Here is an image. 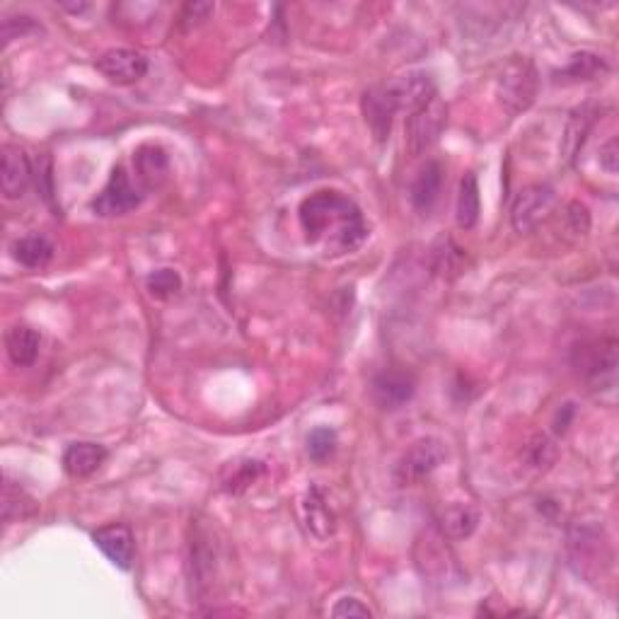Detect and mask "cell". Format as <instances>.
Masks as SVG:
<instances>
[{"label":"cell","mask_w":619,"mask_h":619,"mask_svg":"<svg viewBox=\"0 0 619 619\" xmlns=\"http://www.w3.org/2000/svg\"><path fill=\"white\" fill-rule=\"evenodd\" d=\"M300 228L310 245H325L334 254L354 252L368 237L361 208L332 189L315 192L300 204Z\"/></svg>","instance_id":"6da1fadb"},{"label":"cell","mask_w":619,"mask_h":619,"mask_svg":"<svg viewBox=\"0 0 619 619\" xmlns=\"http://www.w3.org/2000/svg\"><path fill=\"white\" fill-rule=\"evenodd\" d=\"M540 75L528 56H511L496 75V97L508 114H523L535 104Z\"/></svg>","instance_id":"7a4b0ae2"},{"label":"cell","mask_w":619,"mask_h":619,"mask_svg":"<svg viewBox=\"0 0 619 619\" xmlns=\"http://www.w3.org/2000/svg\"><path fill=\"white\" fill-rule=\"evenodd\" d=\"M569 559L578 576L595 581L610 569L612 552L600 525L583 523L569 532Z\"/></svg>","instance_id":"3957f363"},{"label":"cell","mask_w":619,"mask_h":619,"mask_svg":"<svg viewBox=\"0 0 619 619\" xmlns=\"http://www.w3.org/2000/svg\"><path fill=\"white\" fill-rule=\"evenodd\" d=\"M571 366L590 385H612L617 370V339L600 337L581 341L574 346Z\"/></svg>","instance_id":"277c9868"},{"label":"cell","mask_w":619,"mask_h":619,"mask_svg":"<svg viewBox=\"0 0 619 619\" xmlns=\"http://www.w3.org/2000/svg\"><path fill=\"white\" fill-rule=\"evenodd\" d=\"M445 124H448V107H445V102L438 95L421 109H416L414 114H409L407 126H404L409 153L419 158L426 150L436 146Z\"/></svg>","instance_id":"5b68a950"},{"label":"cell","mask_w":619,"mask_h":619,"mask_svg":"<svg viewBox=\"0 0 619 619\" xmlns=\"http://www.w3.org/2000/svg\"><path fill=\"white\" fill-rule=\"evenodd\" d=\"M448 455L443 441L438 438H419L412 443V448L399 457L395 467V479L399 487H414V484L424 482L431 472L441 467V462Z\"/></svg>","instance_id":"8992f818"},{"label":"cell","mask_w":619,"mask_h":619,"mask_svg":"<svg viewBox=\"0 0 619 619\" xmlns=\"http://www.w3.org/2000/svg\"><path fill=\"white\" fill-rule=\"evenodd\" d=\"M385 88L390 92L397 112H407V117L438 95L436 80L426 71H407L402 75H395V78L387 80Z\"/></svg>","instance_id":"52a82bcc"},{"label":"cell","mask_w":619,"mask_h":619,"mask_svg":"<svg viewBox=\"0 0 619 619\" xmlns=\"http://www.w3.org/2000/svg\"><path fill=\"white\" fill-rule=\"evenodd\" d=\"M554 201V189L547 187V184H532V187H525L523 192L516 196L511 208V223L516 228V233H530L540 225L545 218L552 213Z\"/></svg>","instance_id":"ba28073f"},{"label":"cell","mask_w":619,"mask_h":619,"mask_svg":"<svg viewBox=\"0 0 619 619\" xmlns=\"http://www.w3.org/2000/svg\"><path fill=\"white\" fill-rule=\"evenodd\" d=\"M141 204V194L136 192V187L131 184L129 175L121 165H117L112 170V177H109L107 187L102 189V194H97V199L92 201V211L102 218H112V216H124Z\"/></svg>","instance_id":"9c48e42d"},{"label":"cell","mask_w":619,"mask_h":619,"mask_svg":"<svg viewBox=\"0 0 619 619\" xmlns=\"http://www.w3.org/2000/svg\"><path fill=\"white\" fill-rule=\"evenodd\" d=\"M34 177L32 163L20 146L5 143L0 150V189L5 199H22Z\"/></svg>","instance_id":"30bf717a"},{"label":"cell","mask_w":619,"mask_h":619,"mask_svg":"<svg viewBox=\"0 0 619 619\" xmlns=\"http://www.w3.org/2000/svg\"><path fill=\"white\" fill-rule=\"evenodd\" d=\"M97 71L117 85H133L148 73V59L136 49H109L97 59Z\"/></svg>","instance_id":"8fae6325"},{"label":"cell","mask_w":619,"mask_h":619,"mask_svg":"<svg viewBox=\"0 0 619 619\" xmlns=\"http://www.w3.org/2000/svg\"><path fill=\"white\" fill-rule=\"evenodd\" d=\"M300 518H303L305 530L317 540H329L337 530V513L329 506L325 489L317 484H310L300 499Z\"/></svg>","instance_id":"7c38bea8"},{"label":"cell","mask_w":619,"mask_h":619,"mask_svg":"<svg viewBox=\"0 0 619 619\" xmlns=\"http://www.w3.org/2000/svg\"><path fill=\"white\" fill-rule=\"evenodd\" d=\"M416 383L409 373L404 370H383L370 383V395H373L375 404L385 412H395L402 409L409 399L414 397Z\"/></svg>","instance_id":"4fadbf2b"},{"label":"cell","mask_w":619,"mask_h":619,"mask_svg":"<svg viewBox=\"0 0 619 619\" xmlns=\"http://www.w3.org/2000/svg\"><path fill=\"white\" fill-rule=\"evenodd\" d=\"M361 109H363V119H366L370 133L378 143H385L392 133V121H395L397 107L392 102L390 92H387L385 83L383 85H373L363 92L361 97Z\"/></svg>","instance_id":"5bb4252c"},{"label":"cell","mask_w":619,"mask_h":619,"mask_svg":"<svg viewBox=\"0 0 619 619\" xmlns=\"http://www.w3.org/2000/svg\"><path fill=\"white\" fill-rule=\"evenodd\" d=\"M92 540L114 566L124 571L131 569L133 557H136V540L126 525H104V528L92 532Z\"/></svg>","instance_id":"9a60e30c"},{"label":"cell","mask_w":619,"mask_h":619,"mask_svg":"<svg viewBox=\"0 0 619 619\" xmlns=\"http://www.w3.org/2000/svg\"><path fill=\"white\" fill-rule=\"evenodd\" d=\"M598 114V107H593V104H583V107H576L574 112H571L569 121H566L564 138H561V158H564L566 163H574L578 158Z\"/></svg>","instance_id":"2e32d148"},{"label":"cell","mask_w":619,"mask_h":619,"mask_svg":"<svg viewBox=\"0 0 619 619\" xmlns=\"http://www.w3.org/2000/svg\"><path fill=\"white\" fill-rule=\"evenodd\" d=\"M107 448L100 443H90V441H80L68 445L66 453H63V470H66L68 477L73 479H85L90 474H95L107 460Z\"/></svg>","instance_id":"e0dca14e"},{"label":"cell","mask_w":619,"mask_h":619,"mask_svg":"<svg viewBox=\"0 0 619 619\" xmlns=\"http://www.w3.org/2000/svg\"><path fill=\"white\" fill-rule=\"evenodd\" d=\"M443 177L445 170L443 165L438 163V160H428V163L421 167L419 175H416L414 184H412V206L416 211L428 213L433 208V204L438 201V196H441L443 189Z\"/></svg>","instance_id":"ac0fdd59"},{"label":"cell","mask_w":619,"mask_h":619,"mask_svg":"<svg viewBox=\"0 0 619 619\" xmlns=\"http://www.w3.org/2000/svg\"><path fill=\"white\" fill-rule=\"evenodd\" d=\"M133 165H136L138 179H141L148 189L160 187L167 175H170V158H167L165 148L155 146V143L138 148L136 153H133Z\"/></svg>","instance_id":"d6986e66"},{"label":"cell","mask_w":619,"mask_h":619,"mask_svg":"<svg viewBox=\"0 0 619 619\" xmlns=\"http://www.w3.org/2000/svg\"><path fill=\"white\" fill-rule=\"evenodd\" d=\"M5 346H8L10 361H13L15 366L27 368L37 361L39 346H42V334L27 325L13 327L8 332V339H5Z\"/></svg>","instance_id":"ffe728a7"},{"label":"cell","mask_w":619,"mask_h":619,"mask_svg":"<svg viewBox=\"0 0 619 619\" xmlns=\"http://www.w3.org/2000/svg\"><path fill=\"white\" fill-rule=\"evenodd\" d=\"M479 213H482V201H479L477 177H474V172H467V175L460 179V192H457V225H460L462 230H472L479 221Z\"/></svg>","instance_id":"44dd1931"},{"label":"cell","mask_w":619,"mask_h":619,"mask_svg":"<svg viewBox=\"0 0 619 619\" xmlns=\"http://www.w3.org/2000/svg\"><path fill=\"white\" fill-rule=\"evenodd\" d=\"M13 257L25 269H44L54 259V245L44 235H25L13 245Z\"/></svg>","instance_id":"7402d4cb"},{"label":"cell","mask_w":619,"mask_h":619,"mask_svg":"<svg viewBox=\"0 0 619 619\" xmlns=\"http://www.w3.org/2000/svg\"><path fill=\"white\" fill-rule=\"evenodd\" d=\"M479 525V511L470 503H453L443 511L441 528L450 540H465Z\"/></svg>","instance_id":"603a6c76"},{"label":"cell","mask_w":619,"mask_h":619,"mask_svg":"<svg viewBox=\"0 0 619 619\" xmlns=\"http://www.w3.org/2000/svg\"><path fill=\"white\" fill-rule=\"evenodd\" d=\"M39 506L37 501L27 494L20 484L5 479L3 484V520L5 523H15V520H27L37 516Z\"/></svg>","instance_id":"cb8c5ba5"},{"label":"cell","mask_w":619,"mask_h":619,"mask_svg":"<svg viewBox=\"0 0 619 619\" xmlns=\"http://www.w3.org/2000/svg\"><path fill=\"white\" fill-rule=\"evenodd\" d=\"M264 472H266L264 462L259 460L230 462V467L223 474V489L228 491V494H242V491L250 489Z\"/></svg>","instance_id":"d4e9b609"},{"label":"cell","mask_w":619,"mask_h":619,"mask_svg":"<svg viewBox=\"0 0 619 619\" xmlns=\"http://www.w3.org/2000/svg\"><path fill=\"white\" fill-rule=\"evenodd\" d=\"M334 448H337V433H334V428H329V426L312 428L308 436L310 460L325 462L327 457L334 453Z\"/></svg>","instance_id":"484cf974"},{"label":"cell","mask_w":619,"mask_h":619,"mask_svg":"<svg viewBox=\"0 0 619 619\" xmlns=\"http://www.w3.org/2000/svg\"><path fill=\"white\" fill-rule=\"evenodd\" d=\"M607 71V63L600 59V56L588 54V51H583V54H576L574 59H571L569 66L564 68V75H569V78L576 80H593L598 73Z\"/></svg>","instance_id":"4316f807"},{"label":"cell","mask_w":619,"mask_h":619,"mask_svg":"<svg viewBox=\"0 0 619 619\" xmlns=\"http://www.w3.org/2000/svg\"><path fill=\"white\" fill-rule=\"evenodd\" d=\"M146 286H148V291L155 295V298L165 300V298H170V295H175L179 288H182V279H179V274L175 269H158L148 276Z\"/></svg>","instance_id":"83f0119b"},{"label":"cell","mask_w":619,"mask_h":619,"mask_svg":"<svg viewBox=\"0 0 619 619\" xmlns=\"http://www.w3.org/2000/svg\"><path fill=\"white\" fill-rule=\"evenodd\" d=\"M213 10H216V5L213 3H187L184 5L182 15H179V22H182L187 30H192V27H199L201 22H206L208 17L213 15Z\"/></svg>","instance_id":"f1b7e54d"},{"label":"cell","mask_w":619,"mask_h":619,"mask_svg":"<svg viewBox=\"0 0 619 619\" xmlns=\"http://www.w3.org/2000/svg\"><path fill=\"white\" fill-rule=\"evenodd\" d=\"M528 457L532 467H547L554 460V443L547 436L532 438L528 445Z\"/></svg>","instance_id":"f546056e"},{"label":"cell","mask_w":619,"mask_h":619,"mask_svg":"<svg viewBox=\"0 0 619 619\" xmlns=\"http://www.w3.org/2000/svg\"><path fill=\"white\" fill-rule=\"evenodd\" d=\"M332 617L344 619V617H373L368 605H363L358 598H341L337 605L332 607Z\"/></svg>","instance_id":"4dcf8cb0"},{"label":"cell","mask_w":619,"mask_h":619,"mask_svg":"<svg viewBox=\"0 0 619 619\" xmlns=\"http://www.w3.org/2000/svg\"><path fill=\"white\" fill-rule=\"evenodd\" d=\"M39 32V25L32 20V17L22 15V25L15 27L13 17H5L3 20V44H10L17 37H27V34Z\"/></svg>","instance_id":"1f68e13d"},{"label":"cell","mask_w":619,"mask_h":619,"mask_svg":"<svg viewBox=\"0 0 619 619\" xmlns=\"http://www.w3.org/2000/svg\"><path fill=\"white\" fill-rule=\"evenodd\" d=\"M34 175H37V189H39V194L44 196V201H49L51 204V196H54V177H51V160L46 158H39V163H37V172H34Z\"/></svg>","instance_id":"d6a6232c"},{"label":"cell","mask_w":619,"mask_h":619,"mask_svg":"<svg viewBox=\"0 0 619 619\" xmlns=\"http://www.w3.org/2000/svg\"><path fill=\"white\" fill-rule=\"evenodd\" d=\"M600 165L605 167L610 175H617V165H619V143L617 138H610L603 148H600Z\"/></svg>","instance_id":"836d02e7"},{"label":"cell","mask_w":619,"mask_h":619,"mask_svg":"<svg viewBox=\"0 0 619 619\" xmlns=\"http://www.w3.org/2000/svg\"><path fill=\"white\" fill-rule=\"evenodd\" d=\"M569 221H571V228H574V233H581L586 235L588 228H590V216H588V208L581 206V204H571L569 206Z\"/></svg>","instance_id":"e575fe53"},{"label":"cell","mask_w":619,"mask_h":619,"mask_svg":"<svg viewBox=\"0 0 619 619\" xmlns=\"http://www.w3.org/2000/svg\"><path fill=\"white\" fill-rule=\"evenodd\" d=\"M66 10H71V13H83V10H88V5L78 3V5H63Z\"/></svg>","instance_id":"d590c367"}]
</instances>
